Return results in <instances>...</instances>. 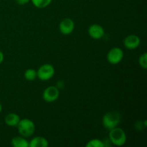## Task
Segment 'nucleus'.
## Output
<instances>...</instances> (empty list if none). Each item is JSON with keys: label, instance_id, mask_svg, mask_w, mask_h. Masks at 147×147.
Here are the masks:
<instances>
[{"label": "nucleus", "instance_id": "nucleus-1", "mask_svg": "<svg viewBox=\"0 0 147 147\" xmlns=\"http://www.w3.org/2000/svg\"><path fill=\"white\" fill-rule=\"evenodd\" d=\"M109 141L116 146H121L126 142V134L124 130L119 127H115L109 130Z\"/></svg>", "mask_w": 147, "mask_h": 147}, {"label": "nucleus", "instance_id": "nucleus-2", "mask_svg": "<svg viewBox=\"0 0 147 147\" xmlns=\"http://www.w3.org/2000/svg\"><path fill=\"white\" fill-rule=\"evenodd\" d=\"M121 122V115L118 111H112L105 113L102 119L103 126L108 130L117 127Z\"/></svg>", "mask_w": 147, "mask_h": 147}, {"label": "nucleus", "instance_id": "nucleus-3", "mask_svg": "<svg viewBox=\"0 0 147 147\" xmlns=\"http://www.w3.org/2000/svg\"><path fill=\"white\" fill-rule=\"evenodd\" d=\"M17 126L20 136L25 138L30 137L35 131V125L34 122L29 119H20Z\"/></svg>", "mask_w": 147, "mask_h": 147}, {"label": "nucleus", "instance_id": "nucleus-4", "mask_svg": "<svg viewBox=\"0 0 147 147\" xmlns=\"http://www.w3.org/2000/svg\"><path fill=\"white\" fill-rule=\"evenodd\" d=\"M55 72V68L52 65L44 64L40 66L37 70V78L40 80L47 81L54 76Z\"/></svg>", "mask_w": 147, "mask_h": 147}, {"label": "nucleus", "instance_id": "nucleus-5", "mask_svg": "<svg viewBox=\"0 0 147 147\" xmlns=\"http://www.w3.org/2000/svg\"><path fill=\"white\" fill-rule=\"evenodd\" d=\"M123 50L120 47H113L109 51L107 54V60L110 64L117 65L122 61L123 58Z\"/></svg>", "mask_w": 147, "mask_h": 147}, {"label": "nucleus", "instance_id": "nucleus-6", "mask_svg": "<svg viewBox=\"0 0 147 147\" xmlns=\"http://www.w3.org/2000/svg\"><path fill=\"white\" fill-rule=\"evenodd\" d=\"M60 96V91L55 86H49L46 88L42 93V98L47 103H53Z\"/></svg>", "mask_w": 147, "mask_h": 147}, {"label": "nucleus", "instance_id": "nucleus-7", "mask_svg": "<svg viewBox=\"0 0 147 147\" xmlns=\"http://www.w3.org/2000/svg\"><path fill=\"white\" fill-rule=\"evenodd\" d=\"M75 29V23L70 18H65L60 22L59 24V30L65 35L71 34Z\"/></svg>", "mask_w": 147, "mask_h": 147}, {"label": "nucleus", "instance_id": "nucleus-8", "mask_svg": "<svg viewBox=\"0 0 147 147\" xmlns=\"http://www.w3.org/2000/svg\"><path fill=\"white\" fill-rule=\"evenodd\" d=\"M88 32L90 37L94 40H100L104 36L105 30L100 24H93L89 27Z\"/></svg>", "mask_w": 147, "mask_h": 147}, {"label": "nucleus", "instance_id": "nucleus-9", "mask_svg": "<svg viewBox=\"0 0 147 147\" xmlns=\"http://www.w3.org/2000/svg\"><path fill=\"white\" fill-rule=\"evenodd\" d=\"M140 38L136 34H129L123 40L125 47L129 50H135L140 45Z\"/></svg>", "mask_w": 147, "mask_h": 147}, {"label": "nucleus", "instance_id": "nucleus-10", "mask_svg": "<svg viewBox=\"0 0 147 147\" xmlns=\"http://www.w3.org/2000/svg\"><path fill=\"white\" fill-rule=\"evenodd\" d=\"M48 141L42 136H36L29 142V147H47Z\"/></svg>", "mask_w": 147, "mask_h": 147}, {"label": "nucleus", "instance_id": "nucleus-11", "mask_svg": "<svg viewBox=\"0 0 147 147\" xmlns=\"http://www.w3.org/2000/svg\"><path fill=\"white\" fill-rule=\"evenodd\" d=\"M20 119H21L17 114L14 113H10L6 116L4 121L7 126L14 127V126H17L18 125Z\"/></svg>", "mask_w": 147, "mask_h": 147}, {"label": "nucleus", "instance_id": "nucleus-12", "mask_svg": "<svg viewBox=\"0 0 147 147\" xmlns=\"http://www.w3.org/2000/svg\"><path fill=\"white\" fill-rule=\"evenodd\" d=\"M11 146L14 147H29V142L23 136H15L11 141Z\"/></svg>", "mask_w": 147, "mask_h": 147}, {"label": "nucleus", "instance_id": "nucleus-13", "mask_svg": "<svg viewBox=\"0 0 147 147\" xmlns=\"http://www.w3.org/2000/svg\"><path fill=\"white\" fill-rule=\"evenodd\" d=\"M33 5L39 9L45 8L48 7L52 2V0H30Z\"/></svg>", "mask_w": 147, "mask_h": 147}, {"label": "nucleus", "instance_id": "nucleus-14", "mask_svg": "<svg viewBox=\"0 0 147 147\" xmlns=\"http://www.w3.org/2000/svg\"><path fill=\"white\" fill-rule=\"evenodd\" d=\"M24 78L27 80H29V81H32V80H34L37 78V71L34 69L29 68L27 70H25L24 72Z\"/></svg>", "mask_w": 147, "mask_h": 147}, {"label": "nucleus", "instance_id": "nucleus-15", "mask_svg": "<svg viewBox=\"0 0 147 147\" xmlns=\"http://www.w3.org/2000/svg\"><path fill=\"white\" fill-rule=\"evenodd\" d=\"M86 147H105L103 141L98 139H93L88 142L86 145Z\"/></svg>", "mask_w": 147, "mask_h": 147}, {"label": "nucleus", "instance_id": "nucleus-16", "mask_svg": "<svg viewBox=\"0 0 147 147\" xmlns=\"http://www.w3.org/2000/svg\"><path fill=\"white\" fill-rule=\"evenodd\" d=\"M139 64L142 68L146 69L147 68V53H144L140 55L139 57Z\"/></svg>", "mask_w": 147, "mask_h": 147}, {"label": "nucleus", "instance_id": "nucleus-17", "mask_svg": "<svg viewBox=\"0 0 147 147\" xmlns=\"http://www.w3.org/2000/svg\"><path fill=\"white\" fill-rule=\"evenodd\" d=\"M19 5H25L30 1V0H16Z\"/></svg>", "mask_w": 147, "mask_h": 147}, {"label": "nucleus", "instance_id": "nucleus-18", "mask_svg": "<svg viewBox=\"0 0 147 147\" xmlns=\"http://www.w3.org/2000/svg\"><path fill=\"white\" fill-rule=\"evenodd\" d=\"M4 54H3L2 52L0 50V64H1L3 61H4Z\"/></svg>", "mask_w": 147, "mask_h": 147}, {"label": "nucleus", "instance_id": "nucleus-19", "mask_svg": "<svg viewBox=\"0 0 147 147\" xmlns=\"http://www.w3.org/2000/svg\"><path fill=\"white\" fill-rule=\"evenodd\" d=\"M1 110H2V106H1V104L0 103V113H1Z\"/></svg>", "mask_w": 147, "mask_h": 147}]
</instances>
